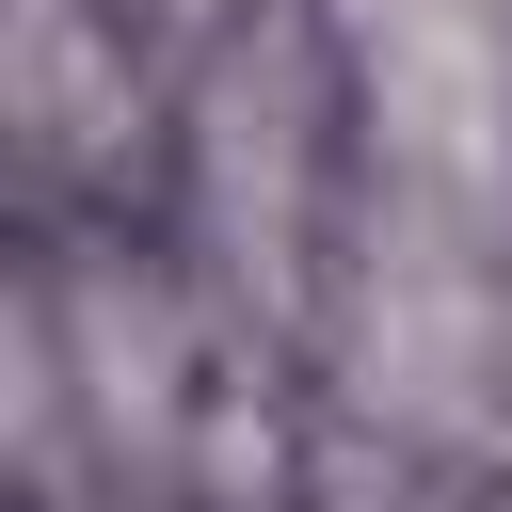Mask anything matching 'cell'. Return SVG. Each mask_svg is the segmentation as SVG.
<instances>
[{"label":"cell","instance_id":"cell-1","mask_svg":"<svg viewBox=\"0 0 512 512\" xmlns=\"http://www.w3.org/2000/svg\"><path fill=\"white\" fill-rule=\"evenodd\" d=\"M304 208H320V32L256 16L208 48V96H192V224L224 288L304 304Z\"/></svg>","mask_w":512,"mask_h":512},{"label":"cell","instance_id":"cell-2","mask_svg":"<svg viewBox=\"0 0 512 512\" xmlns=\"http://www.w3.org/2000/svg\"><path fill=\"white\" fill-rule=\"evenodd\" d=\"M352 400L368 432H512V288L448 240V208H416L400 256H368L352 288Z\"/></svg>","mask_w":512,"mask_h":512},{"label":"cell","instance_id":"cell-3","mask_svg":"<svg viewBox=\"0 0 512 512\" xmlns=\"http://www.w3.org/2000/svg\"><path fill=\"white\" fill-rule=\"evenodd\" d=\"M32 304H48V336H64L80 432H96L112 464L176 480V464H192V416H208L192 336H176V288H160V272H128V256H80V272H48Z\"/></svg>","mask_w":512,"mask_h":512},{"label":"cell","instance_id":"cell-4","mask_svg":"<svg viewBox=\"0 0 512 512\" xmlns=\"http://www.w3.org/2000/svg\"><path fill=\"white\" fill-rule=\"evenodd\" d=\"M176 480H192V512H288V432H272V400H256V384H208Z\"/></svg>","mask_w":512,"mask_h":512},{"label":"cell","instance_id":"cell-5","mask_svg":"<svg viewBox=\"0 0 512 512\" xmlns=\"http://www.w3.org/2000/svg\"><path fill=\"white\" fill-rule=\"evenodd\" d=\"M336 32L368 64H400V48H448V32H512V0H336Z\"/></svg>","mask_w":512,"mask_h":512},{"label":"cell","instance_id":"cell-6","mask_svg":"<svg viewBox=\"0 0 512 512\" xmlns=\"http://www.w3.org/2000/svg\"><path fill=\"white\" fill-rule=\"evenodd\" d=\"M160 16H176V32H208V16H240V0H160Z\"/></svg>","mask_w":512,"mask_h":512}]
</instances>
